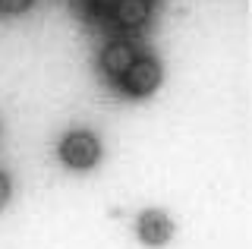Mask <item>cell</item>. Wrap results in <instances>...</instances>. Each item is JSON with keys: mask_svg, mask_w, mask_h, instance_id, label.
Returning a JSON list of instances; mask_svg holds the SVG:
<instances>
[{"mask_svg": "<svg viewBox=\"0 0 252 249\" xmlns=\"http://www.w3.org/2000/svg\"><path fill=\"white\" fill-rule=\"evenodd\" d=\"M60 161L66 167H73V170H89L98 164V158H101V142L94 139L92 133H85V129H79V133H69L66 139L60 142Z\"/></svg>", "mask_w": 252, "mask_h": 249, "instance_id": "obj_1", "label": "cell"}, {"mask_svg": "<svg viewBox=\"0 0 252 249\" xmlns=\"http://www.w3.org/2000/svg\"><path fill=\"white\" fill-rule=\"evenodd\" d=\"M158 82H161V66H158L155 57H136L132 66L123 73V89L136 98L152 95L158 89Z\"/></svg>", "mask_w": 252, "mask_h": 249, "instance_id": "obj_2", "label": "cell"}, {"mask_svg": "<svg viewBox=\"0 0 252 249\" xmlns=\"http://www.w3.org/2000/svg\"><path fill=\"white\" fill-rule=\"evenodd\" d=\"M136 227H139V240L148 246H164L173 233V224L164 212H142Z\"/></svg>", "mask_w": 252, "mask_h": 249, "instance_id": "obj_3", "label": "cell"}, {"mask_svg": "<svg viewBox=\"0 0 252 249\" xmlns=\"http://www.w3.org/2000/svg\"><path fill=\"white\" fill-rule=\"evenodd\" d=\"M139 54L132 44H126V41H110L104 54H101V69L110 76V79H123V73L132 66V60H136Z\"/></svg>", "mask_w": 252, "mask_h": 249, "instance_id": "obj_4", "label": "cell"}, {"mask_svg": "<svg viewBox=\"0 0 252 249\" xmlns=\"http://www.w3.org/2000/svg\"><path fill=\"white\" fill-rule=\"evenodd\" d=\"M110 16H114L117 26H123V29H139V26L148 22V16H152V6H148V0H117V6H114Z\"/></svg>", "mask_w": 252, "mask_h": 249, "instance_id": "obj_5", "label": "cell"}, {"mask_svg": "<svg viewBox=\"0 0 252 249\" xmlns=\"http://www.w3.org/2000/svg\"><path fill=\"white\" fill-rule=\"evenodd\" d=\"M29 3L32 0H0V10L3 13H22V10H29Z\"/></svg>", "mask_w": 252, "mask_h": 249, "instance_id": "obj_6", "label": "cell"}, {"mask_svg": "<svg viewBox=\"0 0 252 249\" xmlns=\"http://www.w3.org/2000/svg\"><path fill=\"white\" fill-rule=\"evenodd\" d=\"M6 199H10V180H6V174H0V208L6 205Z\"/></svg>", "mask_w": 252, "mask_h": 249, "instance_id": "obj_7", "label": "cell"}, {"mask_svg": "<svg viewBox=\"0 0 252 249\" xmlns=\"http://www.w3.org/2000/svg\"><path fill=\"white\" fill-rule=\"evenodd\" d=\"M92 6L98 13H114V6H117V0H92Z\"/></svg>", "mask_w": 252, "mask_h": 249, "instance_id": "obj_8", "label": "cell"}]
</instances>
